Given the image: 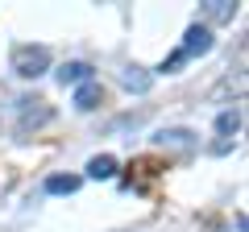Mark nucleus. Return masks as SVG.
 Returning a JSON list of instances; mask_svg holds the SVG:
<instances>
[{"label":"nucleus","instance_id":"nucleus-7","mask_svg":"<svg viewBox=\"0 0 249 232\" xmlns=\"http://www.w3.org/2000/svg\"><path fill=\"white\" fill-rule=\"evenodd\" d=\"M158 145H162V149L170 145V149L191 153V149H196V133H187V129H162V133H158Z\"/></svg>","mask_w":249,"mask_h":232},{"label":"nucleus","instance_id":"nucleus-12","mask_svg":"<svg viewBox=\"0 0 249 232\" xmlns=\"http://www.w3.org/2000/svg\"><path fill=\"white\" fill-rule=\"evenodd\" d=\"M183 63H187V58H183V54L175 50V54H170V58H166V63L158 66V71H162V75H175V71H178V66H183Z\"/></svg>","mask_w":249,"mask_h":232},{"label":"nucleus","instance_id":"nucleus-8","mask_svg":"<svg viewBox=\"0 0 249 232\" xmlns=\"http://www.w3.org/2000/svg\"><path fill=\"white\" fill-rule=\"evenodd\" d=\"M88 179H96V182L116 179V158H112V153H96V158L88 162Z\"/></svg>","mask_w":249,"mask_h":232},{"label":"nucleus","instance_id":"nucleus-9","mask_svg":"<svg viewBox=\"0 0 249 232\" xmlns=\"http://www.w3.org/2000/svg\"><path fill=\"white\" fill-rule=\"evenodd\" d=\"M199 13H204L208 21H232L237 17V0H204Z\"/></svg>","mask_w":249,"mask_h":232},{"label":"nucleus","instance_id":"nucleus-6","mask_svg":"<svg viewBox=\"0 0 249 232\" xmlns=\"http://www.w3.org/2000/svg\"><path fill=\"white\" fill-rule=\"evenodd\" d=\"M121 87H129V91H137V96H145V91H150L154 87V75L150 71H145V66H124V71H121Z\"/></svg>","mask_w":249,"mask_h":232},{"label":"nucleus","instance_id":"nucleus-11","mask_svg":"<svg viewBox=\"0 0 249 232\" xmlns=\"http://www.w3.org/2000/svg\"><path fill=\"white\" fill-rule=\"evenodd\" d=\"M79 187H83L79 174H50V179H46V191H50V195H75Z\"/></svg>","mask_w":249,"mask_h":232},{"label":"nucleus","instance_id":"nucleus-4","mask_svg":"<svg viewBox=\"0 0 249 232\" xmlns=\"http://www.w3.org/2000/svg\"><path fill=\"white\" fill-rule=\"evenodd\" d=\"M212 46H216V37H212V25H199V21H196V25H191V29L183 33V46H178V54H183L187 63H191V58L208 54Z\"/></svg>","mask_w":249,"mask_h":232},{"label":"nucleus","instance_id":"nucleus-10","mask_svg":"<svg viewBox=\"0 0 249 232\" xmlns=\"http://www.w3.org/2000/svg\"><path fill=\"white\" fill-rule=\"evenodd\" d=\"M104 104V87H100V83H83L79 91H75V108H79V112H91V108H100Z\"/></svg>","mask_w":249,"mask_h":232},{"label":"nucleus","instance_id":"nucleus-2","mask_svg":"<svg viewBox=\"0 0 249 232\" xmlns=\"http://www.w3.org/2000/svg\"><path fill=\"white\" fill-rule=\"evenodd\" d=\"M54 120V108L46 104V99H21V120H17V137H29L37 133L42 125H50Z\"/></svg>","mask_w":249,"mask_h":232},{"label":"nucleus","instance_id":"nucleus-1","mask_svg":"<svg viewBox=\"0 0 249 232\" xmlns=\"http://www.w3.org/2000/svg\"><path fill=\"white\" fill-rule=\"evenodd\" d=\"M13 71L21 79H42L50 71V50L46 46H13Z\"/></svg>","mask_w":249,"mask_h":232},{"label":"nucleus","instance_id":"nucleus-5","mask_svg":"<svg viewBox=\"0 0 249 232\" xmlns=\"http://www.w3.org/2000/svg\"><path fill=\"white\" fill-rule=\"evenodd\" d=\"M58 83H62V87L96 83V66H91V63H67V66H58Z\"/></svg>","mask_w":249,"mask_h":232},{"label":"nucleus","instance_id":"nucleus-3","mask_svg":"<svg viewBox=\"0 0 249 232\" xmlns=\"http://www.w3.org/2000/svg\"><path fill=\"white\" fill-rule=\"evenodd\" d=\"M237 133H241V108H224V112L216 116V141L208 145V149L212 153H229L232 141H237Z\"/></svg>","mask_w":249,"mask_h":232}]
</instances>
